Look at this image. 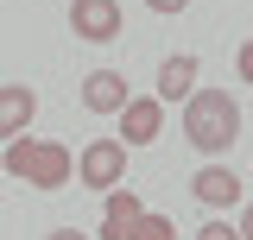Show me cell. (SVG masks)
<instances>
[{
    "mask_svg": "<svg viewBox=\"0 0 253 240\" xmlns=\"http://www.w3.org/2000/svg\"><path fill=\"white\" fill-rule=\"evenodd\" d=\"M0 164H6V177H26L32 190H63V183L76 177V152L63 146V139H6L0 152Z\"/></svg>",
    "mask_w": 253,
    "mask_h": 240,
    "instance_id": "obj_1",
    "label": "cell"
},
{
    "mask_svg": "<svg viewBox=\"0 0 253 240\" xmlns=\"http://www.w3.org/2000/svg\"><path fill=\"white\" fill-rule=\"evenodd\" d=\"M184 139L196 152H228L234 139H241V108H234V95H221V89H190L184 101Z\"/></svg>",
    "mask_w": 253,
    "mask_h": 240,
    "instance_id": "obj_2",
    "label": "cell"
},
{
    "mask_svg": "<svg viewBox=\"0 0 253 240\" xmlns=\"http://www.w3.org/2000/svg\"><path fill=\"white\" fill-rule=\"evenodd\" d=\"M76 177H83V190H121L126 177V146L121 139H89V146L76 152Z\"/></svg>",
    "mask_w": 253,
    "mask_h": 240,
    "instance_id": "obj_3",
    "label": "cell"
},
{
    "mask_svg": "<svg viewBox=\"0 0 253 240\" xmlns=\"http://www.w3.org/2000/svg\"><path fill=\"white\" fill-rule=\"evenodd\" d=\"M70 32H76L83 44L121 38V0H70Z\"/></svg>",
    "mask_w": 253,
    "mask_h": 240,
    "instance_id": "obj_4",
    "label": "cell"
},
{
    "mask_svg": "<svg viewBox=\"0 0 253 240\" xmlns=\"http://www.w3.org/2000/svg\"><path fill=\"white\" fill-rule=\"evenodd\" d=\"M165 133V101L158 95H133L121 108V146H152Z\"/></svg>",
    "mask_w": 253,
    "mask_h": 240,
    "instance_id": "obj_5",
    "label": "cell"
},
{
    "mask_svg": "<svg viewBox=\"0 0 253 240\" xmlns=\"http://www.w3.org/2000/svg\"><path fill=\"white\" fill-rule=\"evenodd\" d=\"M126 101H133V89H126L121 70H89L83 76V108L89 114H121Z\"/></svg>",
    "mask_w": 253,
    "mask_h": 240,
    "instance_id": "obj_6",
    "label": "cell"
},
{
    "mask_svg": "<svg viewBox=\"0 0 253 240\" xmlns=\"http://www.w3.org/2000/svg\"><path fill=\"white\" fill-rule=\"evenodd\" d=\"M190 190H196L203 209H241V177H234L228 164H203V171L190 177Z\"/></svg>",
    "mask_w": 253,
    "mask_h": 240,
    "instance_id": "obj_7",
    "label": "cell"
},
{
    "mask_svg": "<svg viewBox=\"0 0 253 240\" xmlns=\"http://www.w3.org/2000/svg\"><path fill=\"white\" fill-rule=\"evenodd\" d=\"M32 114H38V89L6 82V89H0V139H19V133L32 126Z\"/></svg>",
    "mask_w": 253,
    "mask_h": 240,
    "instance_id": "obj_8",
    "label": "cell"
},
{
    "mask_svg": "<svg viewBox=\"0 0 253 240\" xmlns=\"http://www.w3.org/2000/svg\"><path fill=\"white\" fill-rule=\"evenodd\" d=\"M139 215H146V202H139V190H108V215H101V240H126Z\"/></svg>",
    "mask_w": 253,
    "mask_h": 240,
    "instance_id": "obj_9",
    "label": "cell"
},
{
    "mask_svg": "<svg viewBox=\"0 0 253 240\" xmlns=\"http://www.w3.org/2000/svg\"><path fill=\"white\" fill-rule=\"evenodd\" d=\"M190 89H196V57L190 51L158 63V101H190Z\"/></svg>",
    "mask_w": 253,
    "mask_h": 240,
    "instance_id": "obj_10",
    "label": "cell"
},
{
    "mask_svg": "<svg viewBox=\"0 0 253 240\" xmlns=\"http://www.w3.org/2000/svg\"><path fill=\"white\" fill-rule=\"evenodd\" d=\"M126 240H177V228H171L165 215H139V221H133V234H126Z\"/></svg>",
    "mask_w": 253,
    "mask_h": 240,
    "instance_id": "obj_11",
    "label": "cell"
},
{
    "mask_svg": "<svg viewBox=\"0 0 253 240\" xmlns=\"http://www.w3.org/2000/svg\"><path fill=\"white\" fill-rule=\"evenodd\" d=\"M196 240H241V234H234L228 221H203V234H196Z\"/></svg>",
    "mask_w": 253,
    "mask_h": 240,
    "instance_id": "obj_12",
    "label": "cell"
},
{
    "mask_svg": "<svg viewBox=\"0 0 253 240\" xmlns=\"http://www.w3.org/2000/svg\"><path fill=\"white\" fill-rule=\"evenodd\" d=\"M234 63H241V82H247V89H253V38H247V44H241V57H234Z\"/></svg>",
    "mask_w": 253,
    "mask_h": 240,
    "instance_id": "obj_13",
    "label": "cell"
},
{
    "mask_svg": "<svg viewBox=\"0 0 253 240\" xmlns=\"http://www.w3.org/2000/svg\"><path fill=\"white\" fill-rule=\"evenodd\" d=\"M234 234H241V240H253V202L241 209V221H234Z\"/></svg>",
    "mask_w": 253,
    "mask_h": 240,
    "instance_id": "obj_14",
    "label": "cell"
},
{
    "mask_svg": "<svg viewBox=\"0 0 253 240\" xmlns=\"http://www.w3.org/2000/svg\"><path fill=\"white\" fill-rule=\"evenodd\" d=\"M146 6H152V13H184L190 0H146Z\"/></svg>",
    "mask_w": 253,
    "mask_h": 240,
    "instance_id": "obj_15",
    "label": "cell"
},
{
    "mask_svg": "<svg viewBox=\"0 0 253 240\" xmlns=\"http://www.w3.org/2000/svg\"><path fill=\"white\" fill-rule=\"evenodd\" d=\"M44 240H89L83 228H57V234H44Z\"/></svg>",
    "mask_w": 253,
    "mask_h": 240,
    "instance_id": "obj_16",
    "label": "cell"
}]
</instances>
